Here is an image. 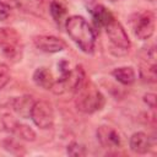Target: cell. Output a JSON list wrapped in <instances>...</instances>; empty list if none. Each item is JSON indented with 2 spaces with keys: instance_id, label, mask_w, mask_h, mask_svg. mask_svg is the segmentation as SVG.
I'll return each mask as SVG.
<instances>
[{
  "instance_id": "obj_14",
  "label": "cell",
  "mask_w": 157,
  "mask_h": 157,
  "mask_svg": "<svg viewBox=\"0 0 157 157\" xmlns=\"http://www.w3.org/2000/svg\"><path fill=\"white\" fill-rule=\"evenodd\" d=\"M33 103L34 102L32 101V97H28V96L17 97L12 101V107H13V110L17 112L21 117L29 118V113H31V108Z\"/></svg>"
},
{
  "instance_id": "obj_5",
  "label": "cell",
  "mask_w": 157,
  "mask_h": 157,
  "mask_svg": "<svg viewBox=\"0 0 157 157\" xmlns=\"http://www.w3.org/2000/svg\"><path fill=\"white\" fill-rule=\"evenodd\" d=\"M29 118L36 126L40 129H50L54 124V110L45 101H37L33 103Z\"/></svg>"
},
{
  "instance_id": "obj_12",
  "label": "cell",
  "mask_w": 157,
  "mask_h": 157,
  "mask_svg": "<svg viewBox=\"0 0 157 157\" xmlns=\"http://www.w3.org/2000/svg\"><path fill=\"white\" fill-rule=\"evenodd\" d=\"M112 75L113 77L120 82L121 85H125V86H129V85H132L136 80V74H135V70L131 67V66H120V67H117L112 71Z\"/></svg>"
},
{
  "instance_id": "obj_6",
  "label": "cell",
  "mask_w": 157,
  "mask_h": 157,
  "mask_svg": "<svg viewBox=\"0 0 157 157\" xmlns=\"http://www.w3.org/2000/svg\"><path fill=\"white\" fill-rule=\"evenodd\" d=\"M105 33L110 40V43L118 48V49H123V50H128L131 45L130 39L124 29V27L121 26V23L119 21H117L115 18L110 20L105 26H104Z\"/></svg>"
},
{
  "instance_id": "obj_13",
  "label": "cell",
  "mask_w": 157,
  "mask_h": 157,
  "mask_svg": "<svg viewBox=\"0 0 157 157\" xmlns=\"http://www.w3.org/2000/svg\"><path fill=\"white\" fill-rule=\"evenodd\" d=\"M91 13H92V18H93L94 25H96L97 27H99V28H101V27L104 28V26H105L110 20L114 18L113 13H112L109 10H107L103 5H96V6L91 10Z\"/></svg>"
},
{
  "instance_id": "obj_20",
  "label": "cell",
  "mask_w": 157,
  "mask_h": 157,
  "mask_svg": "<svg viewBox=\"0 0 157 157\" xmlns=\"http://www.w3.org/2000/svg\"><path fill=\"white\" fill-rule=\"evenodd\" d=\"M109 1H118V0H109Z\"/></svg>"
},
{
  "instance_id": "obj_1",
  "label": "cell",
  "mask_w": 157,
  "mask_h": 157,
  "mask_svg": "<svg viewBox=\"0 0 157 157\" xmlns=\"http://www.w3.org/2000/svg\"><path fill=\"white\" fill-rule=\"evenodd\" d=\"M65 28L72 42L86 54L94 52L96 34L82 16H70L65 21Z\"/></svg>"
},
{
  "instance_id": "obj_10",
  "label": "cell",
  "mask_w": 157,
  "mask_h": 157,
  "mask_svg": "<svg viewBox=\"0 0 157 157\" xmlns=\"http://www.w3.org/2000/svg\"><path fill=\"white\" fill-rule=\"evenodd\" d=\"M129 146L132 152L139 153V155H145L151 148V140L147 134L139 131L131 135L129 140Z\"/></svg>"
},
{
  "instance_id": "obj_4",
  "label": "cell",
  "mask_w": 157,
  "mask_h": 157,
  "mask_svg": "<svg viewBox=\"0 0 157 157\" xmlns=\"http://www.w3.org/2000/svg\"><path fill=\"white\" fill-rule=\"evenodd\" d=\"M130 20L132 32L139 39L146 40L153 36L156 28V18L153 12L148 10H142L134 13Z\"/></svg>"
},
{
  "instance_id": "obj_11",
  "label": "cell",
  "mask_w": 157,
  "mask_h": 157,
  "mask_svg": "<svg viewBox=\"0 0 157 157\" xmlns=\"http://www.w3.org/2000/svg\"><path fill=\"white\" fill-rule=\"evenodd\" d=\"M33 81L38 87L44 90H50L54 83V77L52 71L48 67L40 66L36 69V71L33 72Z\"/></svg>"
},
{
  "instance_id": "obj_19",
  "label": "cell",
  "mask_w": 157,
  "mask_h": 157,
  "mask_svg": "<svg viewBox=\"0 0 157 157\" xmlns=\"http://www.w3.org/2000/svg\"><path fill=\"white\" fill-rule=\"evenodd\" d=\"M144 102L150 107V108H156V94L155 93H146L144 96Z\"/></svg>"
},
{
  "instance_id": "obj_18",
  "label": "cell",
  "mask_w": 157,
  "mask_h": 157,
  "mask_svg": "<svg viewBox=\"0 0 157 157\" xmlns=\"http://www.w3.org/2000/svg\"><path fill=\"white\" fill-rule=\"evenodd\" d=\"M11 13V7L9 4L0 1V21H5Z\"/></svg>"
},
{
  "instance_id": "obj_2",
  "label": "cell",
  "mask_w": 157,
  "mask_h": 157,
  "mask_svg": "<svg viewBox=\"0 0 157 157\" xmlns=\"http://www.w3.org/2000/svg\"><path fill=\"white\" fill-rule=\"evenodd\" d=\"M75 105L76 108L86 114H92L101 110L105 103V98L102 92L90 81H83L82 85L75 91Z\"/></svg>"
},
{
  "instance_id": "obj_8",
  "label": "cell",
  "mask_w": 157,
  "mask_h": 157,
  "mask_svg": "<svg viewBox=\"0 0 157 157\" xmlns=\"http://www.w3.org/2000/svg\"><path fill=\"white\" fill-rule=\"evenodd\" d=\"M33 43L36 48H38L40 52L50 53V54L59 53L66 48V43L61 38H58L55 36H45V34L36 36L33 37Z\"/></svg>"
},
{
  "instance_id": "obj_17",
  "label": "cell",
  "mask_w": 157,
  "mask_h": 157,
  "mask_svg": "<svg viewBox=\"0 0 157 157\" xmlns=\"http://www.w3.org/2000/svg\"><path fill=\"white\" fill-rule=\"evenodd\" d=\"M10 81L9 67L5 64H0V90H2Z\"/></svg>"
},
{
  "instance_id": "obj_15",
  "label": "cell",
  "mask_w": 157,
  "mask_h": 157,
  "mask_svg": "<svg viewBox=\"0 0 157 157\" xmlns=\"http://www.w3.org/2000/svg\"><path fill=\"white\" fill-rule=\"evenodd\" d=\"M49 11H50V15H52V17L54 18V21H55L56 23H60V22L63 21V18L65 17L66 12H67V9H66V6H65L61 1L53 0V1L50 2Z\"/></svg>"
},
{
  "instance_id": "obj_7",
  "label": "cell",
  "mask_w": 157,
  "mask_h": 157,
  "mask_svg": "<svg viewBox=\"0 0 157 157\" xmlns=\"http://www.w3.org/2000/svg\"><path fill=\"white\" fill-rule=\"evenodd\" d=\"M2 125H4L6 131L17 135L22 140H26V141H34L36 140L34 130L32 128H29L28 125L20 123L18 120H16L10 114H5L2 117Z\"/></svg>"
},
{
  "instance_id": "obj_9",
  "label": "cell",
  "mask_w": 157,
  "mask_h": 157,
  "mask_svg": "<svg viewBox=\"0 0 157 157\" xmlns=\"http://www.w3.org/2000/svg\"><path fill=\"white\" fill-rule=\"evenodd\" d=\"M97 140L104 148H119L121 146L120 134L108 125H101L97 129Z\"/></svg>"
},
{
  "instance_id": "obj_3",
  "label": "cell",
  "mask_w": 157,
  "mask_h": 157,
  "mask_svg": "<svg viewBox=\"0 0 157 157\" xmlns=\"http://www.w3.org/2000/svg\"><path fill=\"white\" fill-rule=\"evenodd\" d=\"M0 50L12 63L21 60L23 44L20 33L15 28L0 27Z\"/></svg>"
},
{
  "instance_id": "obj_16",
  "label": "cell",
  "mask_w": 157,
  "mask_h": 157,
  "mask_svg": "<svg viewBox=\"0 0 157 157\" xmlns=\"http://www.w3.org/2000/svg\"><path fill=\"white\" fill-rule=\"evenodd\" d=\"M66 152L69 156H74V157H80V156H85L86 155V148L83 145L78 144V142H71L67 145Z\"/></svg>"
}]
</instances>
